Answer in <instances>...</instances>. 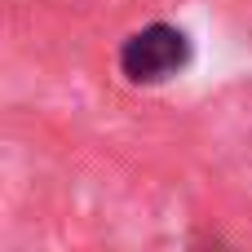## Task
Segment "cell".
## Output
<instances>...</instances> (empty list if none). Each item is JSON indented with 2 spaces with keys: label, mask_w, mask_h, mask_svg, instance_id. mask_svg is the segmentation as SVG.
I'll return each mask as SVG.
<instances>
[{
  "label": "cell",
  "mask_w": 252,
  "mask_h": 252,
  "mask_svg": "<svg viewBox=\"0 0 252 252\" xmlns=\"http://www.w3.org/2000/svg\"><path fill=\"white\" fill-rule=\"evenodd\" d=\"M186 58H190L186 35H182L177 27L155 22V27H142L137 35L124 40L120 66H124V75H128L133 84H159V80L177 75V71L186 66Z\"/></svg>",
  "instance_id": "cell-1"
}]
</instances>
